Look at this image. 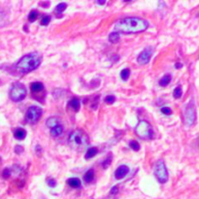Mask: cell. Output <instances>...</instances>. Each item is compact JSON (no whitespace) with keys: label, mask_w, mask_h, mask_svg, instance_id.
Segmentation results:
<instances>
[{"label":"cell","mask_w":199,"mask_h":199,"mask_svg":"<svg viewBox=\"0 0 199 199\" xmlns=\"http://www.w3.org/2000/svg\"><path fill=\"white\" fill-rule=\"evenodd\" d=\"M149 27V22L137 17H124L122 20L117 21L114 24V28L116 32H122L124 34L130 33H140L143 32Z\"/></svg>","instance_id":"6da1fadb"},{"label":"cell","mask_w":199,"mask_h":199,"mask_svg":"<svg viewBox=\"0 0 199 199\" xmlns=\"http://www.w3.org/2000/svg\"><path fill=\"white\" fill-rule=\"evenodd\" d=\"M42 62V57L39 52H30L22 57L16 63L15 68L20 73H29V72L37 69Z\"/></svg>","instance_id":"7a4b0ae2"},{"label":"cell","mask_w":199,"mask_h":199,"mask_svg":"<svg viewBox=\"0 0 199 199\" xmlns=\"http://www.w3.org/2000/svg\"><path fill=\"white\" fill-rule=\"evenodd\" d=\"M69 146L75 151H83L88 145V137L83 130H74L72 131L68 138Z\"/></svg>","instance_id":"3957f363"},{"label":"cell","mask_w":199,"mask_h":199,"mask_svg":"<svg viewBox=\"0 0 199 199\" xmlns=\"http://www.w3.org/2000/svg\"><path fill=\"white\" fill-rule=\"evenodd\" d=\"M10 98L14 102H20L23 100L26 96V88L23 84L22 83H14L10 88V92H9Z\"/></svg>","instance_id":"277c9868"},{"label":"cell","mask_w":199,"mask_h":199,"mask_svg":"<svg viewBox=\"0 0 199 199\" xmlns=\"http://www.w3.org/2000/svg\"><path fill=\"white\" fill-rule=\"evenodd\" d=\"M135 132L142 139H152L153 137V129L152 125L146 121H141L137 124Z\"/></svg>","instance_id":"5b68a950"},{"label":"cell","mask_w":199,"mask_h":199,"mask_svg":"<svg viewBox=\"0 0 199 199\" xmlns=\"http://www.w3.org/2000/svg\"><path fill=\"white\" fill-rule=\"evenodd\" d=\"M153 173H155V176L159 183L164 184L168 181V171L164 161L162 159L157 161V163L155 164V168H153Z\"/></svg>","instance_id":"8992f818"},{"label":"cell","mask_w":199,"mask_h":199,"mask_svg":"<svg viewBox=\"0 0 199 199\" xmlns=\"http://www.w3.org/2000/svg\"><path fill=\"white\" fill-rule=\"evenodd\" d=\"M196 120V111L193 100L188 102L184 109V123L187 126H192Z\"/></svg>","instance_id":"52a82bcc"},{"label":"cell","mask_w":199,"mask_h":199,"mask_svg":"<svg viewBox=\"0 0 199 199\" xmlns=\"http://www.w3.org/2000/svg\"><path fill=\"white\" fill-rule=\"evenodd\" d=\"M42 116V109L38 106H31L29 107L25 114V121L28 123L37 122Z\"/></svg>","instance_id":"ba28073f"},{"label":"cell","mask_w":199,"mask_h":199,"mask_svg":"<svg viewBox=\"0 0 199 199\" xmlns=\"http://www.w3.org/2000/svg\"><path fill=\"white\" fill-rule=\"evenodd\" d=\"M153 53V49L152 47H147L145 48L141 52L140 55L137 57V62L140 63V64L144 65V64H147L149 63V61L152 58V56Z\"/></svg>","instance_id":"9c48e42d"},{"label":"cell","mask_w":199,"mask_h":199,"mask_svg":"<svg viewBox=\"0 0 199 199\" xmlns=\"http://www.w3.org/2000/svg\"><path fill=\"white\" fill-rule=\"evenodd\" d=\"M129 173V167L126 165H121L115 172V177L117 180H122Z\"/></svg>","instance_id":"30bf717a"},{"label":"cell","mask_w":199,"mask_h":199,"mask_svg":"<svg viewBox=\"0 0 199 199\" xmlns=\"http://www.w3.org/2000/svg\"><path fill=\"white\" fill-rule=\"evenodd\" d=\"M46 124H47L48 127L51 129L52 127H55V126H57V124H60V120L58 119V117H51L47 120Z\"/></svg>","instance_id":"8fae6325"},{"label":"cell","mask_w":199,"mask_h":199,"mask_svg":"<svg viewBox=\"0 0 199 199\" xmlns=\"http://www.w3.org/2000/svg\"><path fill=\"white\" fill-rule=\"evenodd\" d=\"M14 136L17 140H23L26 136V131L23 128H16L14 131Z\"/></svg>","instance_id":"7c38bea8"},{"label":"cell","mask_w":199,"mask_h":199,"mask_svg":"<svg viewBox=\"0 0 199 199\" xmlns=\"http://www.w3.org/2000/svg\"><path fill=\"white\" fill-rule=\"evenodd\" d=\"M31 92L33 93H38L44 90V85L40 82H34L31 84Z\"/></svg>","instance_id":"4fadbf2b"},{"label":"cell","mask_w":199,"mask_h":199,"mask_svg":"<svg viewBox=\"0 0 199 199\" xmlns=\"http://www.w3.org/2000/svg\"><path fill=\"white\" fill-rule=\"evenodd\" d=\"M63 132V126L62 124H57V126H55V127L51 128V135L53 137H57L59 136V135H61Z\"/></svg>","instance_id":"5bb4252c"},{"label":"cell","mask_w":199,"mask_h":199,"mask_svg":"<svg viewBox=\"0 0 199 199\" xmlns=\"http://www.w3.org/2000/svg\"><path fill=\"white\" fill-rule=\"evenodd\" d=\"M68 106L70 108H72V109H73L75 112L79 111L80 110V101H79V99L76 98V97L72 98L71 100L69 101V103H68Z\"/></svg>","instance_id":"9a60e30c"},{"label":"cell","mask_w":199,"mask_h":199,"mask_svg":"<svg viewBox=\"0 0 199 199\" xmlns=\"http://www.w3.org/2000/svg\"><path fill=\"white\" fill-rule=\"evenodd\" d=\"M67 184L71 187H74V188H78L81 187V181L78 178H70L67 180Z\"/></svg>","instance_id":"2e32d148"},{"label":"cell","mask_w":199,"mask_h":199,"mask_svg":"<svg viewBox=\"0 0 199 199\" xmlns=\"http://www.w3.org/2000/svg\"><path fill=\"white\" fill-rule=\"evenodd\" d=\"M97 152H98V150H97V148H95V147L89 148V149L87 151V152H86V156H85V157H86V159L92 158V157H94L97 155Z\"/></svg>","instance_id":"e0dca14e"},{"label":"cell","mask_w":199,"mask_h":199,"mask_svg":"<svg viewBox=\"0 0 199 199\" xmlns=\"http://www.w3.org/2000/svg\"><path fill=\"white\" fill-rule=\"evenodd\" d=\"M94 179V170L93 169H89L87 171V173L84 176V180L87 183H90Z\"/></svg>","instance_id":"ac0fdd59"},{"label":"cell","mask_w":199,"mask_h":199,"mask_svg":"<svg viewBox=\"0 0 199 199\" xmlns=\"http://www.w3.org/2000/svg\"><path fill=\"white\" fill-rule=\"evenodd\" d=\"M170 82H171V75L166 74V75H164L163 77H162V78L160 79V81H159V85H160L161 87H167V86L170 84Z\"/></svg>","instance_id":"d6986e66"},{"label":"cell","mask_w":199,"mask_h":199,"mask_svg":"<svg viewBox=\"0 0 199 199\" xmlns=\"http://www.w3.org/2000/svg\"><path fill=\"white\" fill-rule=\"evenodd\" d=\"M112 157H113L112 153H109V155H108V156L105 157V159L103 160V162H102V167H103L104 169L108 168V167H109V166L111 165V162H112V159H113Z\"/></svg>","instance_id":"ffe728a7"},{"label":"cell","mask_w":199,"mask_h":199,"mask_svg":"<svg viewBox=\"0 0 199 199\" xmlns=\"http://www.w3.org/2000/svg\"><path fill=\"white\" fill-rule=\"evenodd\" d=\"M120 34L117 33V32H116V31H114V32H111L110 33V35H109V41L111 42V43H117L120 41Z\"/></svg>","instance_id":"44dd1931"},{"label":"cell","mask_w":199,"mask_h":199,"mask_svg":"<svg viewBox=\"0 0 199 199\" xmlns=\"http://www.w3.org/2000/svg\"><path fill=\"white\" fill-rule=\"evenodd\" d=\"M173 95H174V97H175V98H177V99H179V98L182 97V95H183L182 87H181V86H178V87L174 89V92H173Z\"/></svg>","instance_id":"7402d4cb"},{"label":"cell","mask_w":199,"mask_h":199,"mask_svg":"<svg viewBox=\"0 0 199 199\" xmlns=\"http://www.w3.org/2000/svg\"><path fill=\"white\" fill-rule=\"evenodd\" d=\"M130 76V70L127 69V68H125V69H122L121 71V78L123 80V81H126Z\"/></svg>","instance_id":"603a6c76"},{"label":"cell","mask_w":199,"mask_h":199,"mask_svg":"<svg viewBox=\"0 0 199 199\" xmlns=\"http://www.w3.org/2000/svg\"><path fill=\"white\" fill-rule=\"evenodd\" d=\"M67 8V4L66 3H59L57 7H56V12L57 13H62L63 11Z\"/></svg>","instance_id":"cb8c5ba5"},{"label":"cell","mask_w":199,"mask_h":199,"mask_svg":"<svg viewBox=\"0 0 199 199\" xmlns=\"http://www.w3.org/2000/svg\"><path fill=\"white\" fill-rule=\"evenodd\" d=\"M37 16H38V12L36 11V10H32V11L29 13V15H28V20H29V22H33L36 19H37Z\"/></svg>","instance_id":"d4e9b609"},{"label":"cell","mask_w":199,"mask_h":199,"mask_svg":"<svg viewBox=\"0 0 199 199\" xmlns=\"http://www.w3.org/2000/svg\"><path fill=\"white\" fill-rule=\"evenodd\" d=\"M129 146H130V148H131L132 150L136 151V152L140 150V145H139V143L136 142V141H134V140H132V141L129 142Z\"/></svg>","instance_id":"484cf974"},{"label":"cell","mask_w":199,"mask_h":199,"mask_svg":"<svg viewBox=\"0 0 199 199\" xmlns=\"http://www.w3.org/2000/svg\"><path fill=\"white\" fill-rule=\"evenodd\" d=\"M50 22H51V17L50 16H44L43 17H42V20H41V24L42 25H48L49 23H50Z\"/></svg>","instance_id":"4316f807"},{"label":"cell","mask_w":199,"mask_h":199,"mask_svg":"<svg viewBox=\"0 0 199 199\" xmlns=\"http://www.w3.org/2000/svg\"><path fill=\"white\" fill-rule=\"evenodd\" d=\"M115 100H116V97H115L114 95H108V96H106L105 99H104V101H105L107 104H113V103L115 102Z\"/></svg>","instance_id":"83f0119b"},{"label":"cell","mask_w":199,"mask_h":199,"mask_svg":"<svg viewBox=\"0 0 199 199\" xmlns=\"http://www.w3.org/2000/svg\"><path fill=\"white\" fill-rule=\"evenodd\" d=\"M161 113L168 116V115H171L172 114V110L170 109V108H168V107H163V108H161Z\"/></svg>","instance_id":"f1b7e54d"},{"label":"cell","mask_w":199,"mask_h":199,"mask_svg":"<svg viewBox=\"0 0 199 199\" xmlns=\"http://www.w3.org/2000/svg\"><path fill=\"white\" fill-rule=\"evenodd\" d=\"M47 183H48V185H49L51 187H55L57 186V182H56V180H53V179H48Z\"/></svg>","instance_id":"f546056e"},{"label":"cell","mask_w":199,"mask_h":199,"mask_svg":"<svg viewBox=\"0 0 199 199\" xmlns=\"http://www.w3.org/2000/svg\"><path fill=\"white\" fill-rule=\"evenodd\" d=\"M10 175H11V171H10V169H9V168L4 169V171H3V178L7 179V178L10 177Z\"/></svg>","instance_id":"4dcf8cb0"},{"label":"cell","mask_w":199,"mask_h":199,"mask_svg":"<svg viewBox=\"0 0 199 199\" xmlns=\"http://www.w3.org/2000/svg\"><path fill=\"white\" fill-rule=\"evenodd\" d=\"M15 152H16V153H17V155H21V153L23 152V148L22 146H20V145H17V146L15 147Z\"/></svg>","instance_id":"1f68e13d"},{"label":"cell","mask_w":199,"mask_h":199,"mask_svg":"<svg viewBox=\"0 0 199 199\" xmlns=\"http://www.w3.org/2000/svg\"><path fill=\"white\" fill-rule=\"evenodd\" d=\"M117 192H119V187H117V186H115V187H113L111 188V191H110V194H112V195L117 194Z\"/></svg>","instance_id":"d6a6232c"},{"label":"cell","mask_w":199,"mask_h":199,"mask_svg":"<svg viewBox=\"0 0 199 199\" xmlns=\"http://www.w3.org/2000/svg\"><path fill=\"white\" fill-rule=\"evenodd\" d=\"M39 152L38 156H40V152H42V149H41V147L39 146V145H38V146H36V152Z\"/></svg>","instance_id":"836d02e7"},{"label":"cell","mask_w":199,"mask_h":199,"mask_svg":"<svg viewBox=\"0 0 199 199\" xmlns=\"http://www.w3.org/2000/svg\"><path fill=\"white\" fill-rule=\"evenodd\" d=\"M97 2V4H100V5H104L105 4V0H98V1H96Z\"/></svg>","instance_id":"e575fe53"},{"label":"cell","mask_w":199,"mask_h":199,"mask_svg":"<svg viewBox=\"0 0 199 199\" xmlns=\"http://www.w3.org/2000/svg\"><path fill=\"white\" fill-rule=\"evenodd\" d=\"M183 65H182V63H176V65H175V67L176 68H181Z\"/></svg>","instance_id":"d590c367"}]
</instances>
